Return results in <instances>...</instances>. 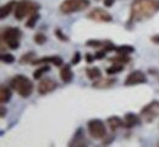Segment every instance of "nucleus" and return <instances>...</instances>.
I'll list each match as a JSON object with an SVG mask.
<instances>
[{"label":"nucleus","mask_w":159,"mask_h":147,"mask_svg":"<svg viewBox=\"0 0 159 147\" xmlns=\"http://www.w3.org/2000/svg\"><path fill=\"white\" fill-rule=\"evenodd\" d=\"M159 11V0H134L130 6V19L127 26L131 23L149 20Z\"/></svg>","instance_id":"f257e3e1"},{"label":"nucleus","mask_w":159,"mask_h":147,"mask_svg":"<svg viewBox=\"0 0 159 147\" xmlns=\"http://www.w3.org/2000/svg\"><path fill=\"white\" fill-rule=\"evenodd\" d=\"M10 87L19 94L22 98H27L32 94L34 86L32 80H30L25 75H16L11 79L10 81Z\"/></svg>","instance_id":"f03ea898"},{"label":"nucleus","mask_w":159,"mask_h":147,"mask_svg":"<svg viewBox=\"0 0 159 147\" xmlns=\"http://www.w3.org/2000/svg\"><path fill=\"white\" fill-rule=\"evenodd\" d=\"M40 9V5L36 1H31V0H21L16 4V7L14 10L15 14V19L16 20H23L27 16H31L32 14L38 12Z\"/></svg>","instance_id":"7ed1b4c3"},{"label":"nucleus","mask_w":159,"mask_h":147,"mask_svg":"<svg viewBox=\"0 0 159 147\" xmlns=\"http://www.w3.org/2000/svg\"><path fill=\"white\" fill-rule=\"evenodd\" d=\"M22 32L17 27H6L1 32V42L5 43L10 49L16 50L20 47V39Z\"/></svg>","instance_id":"20e7f679"},{"label":"nucleus","mask_w":159,"mask_h":147,"mask_svg":"<svg viewBox=\"0 0 159 147\" xmlns=\"http://www.w3.org/2000/svg\"><path fill=\"white\" fill-rule=\"evenodd\" d=\"M91 5L89 0H64L59 6V10L61 14L71 15L75 12L83 11L88 9Z\"/></svg>","instance_id":"39448f33"},{"label":"nucleus","mask_w":159,"mask_h":147,"mask_svg":"<svg viewBox=\"0 0 159 147\" xmlns=\"http://www.w3.org/2000/svg\"><path fill=\"white\" fill-rule=\"evenodd\" d=\"M159 117V101H153L148 104H146L139 112L141 122L149 124L154 122Z\"/></svg>","instance_id":"423d86ee"},{"label":"nucleus","mask_w":159,"mask_h":147,"mask_svg":"<svg viewBox=\"0 0 159 147\" xmlns=\"http://www.w3.org/2000/svg\"><path fill=\"white\" fill-rule=\"evenodd\" d=\"M88 127V132L91 135V137H93L94 140H102L107 136V127L103 120L100 119H92L88 122L87 124Z\"/></svg>","instance_id":"0eeeda50"},{"label":"nucleus","mask_w":159,"mask_h":147,"mask_svg":"<svg viewBox=\"0 0 159 147\" xmlns=\"http://www.w3.org/2000/svg\"><path fill=\"white\" fill-rule=\"evenodd\" d=\"M87 19L94 22H111L113 16L102 7H94L87 14Z\"/></svg>","instance_id":"6e6552de"},{"label":"nucleus","mask_w":159,"mask_h":147,"mask_svg":"<svg viewBox=\"0 0 159 147\" xmlns=\"http://www.w3.org/2000/svg\"><path fill=\"white\" fill-rule=\"evenodd\" d=\"M147 82V76L143 71L141 70H135L132 72H130L126 79H125V86H136V85L146 84Z\"/></svg>","instance_id":"1a4fd4ad"},{"label":"nucleus","mask_w":159,"mask_h":147,"mask_svg":"<svg viewBox=\"0 0 159 147\" xmlns=\"http://www.w3.org/2000/svg\"><path fill=\"white\" fill-rule=\"evenodd\" d=\"M57 87H58L57 81H54L50 77H45V79L40 80V82L38 84V86H37V92L39 93L40 96H45V94L55 91Z\"/></svg>","instance_id":"9d476101"},{"label":"nucleus","mask_w":159,"mask_h":147,"mask_svg":"<svg viewBox=\"0 0 159 147\" xmlns=\"http://www.w3.org/2000/svg\"><path fill=\"white\" fill-rule=\"evenodd\" d=\"M48 63L53 64L55 66H62L64 65V60L59 55H52V57H43V58H39V59H34L32 62L33 65H42V64Z\"/></svg>","instance_id":"9b49d317"},{"label":"nucleus","mask_w":159,"mask_h":147,"mask_svg":"<svg viewBox=\"0 0 159 147\" xmlns=\"http://www.w3.org/2000/svg\"><path fill=\"white\" fill-rule=\"evenodd\" d=\"M116 82H118V80L113 79V77H99V79L93 81L92 86L94 88H98V90H105V88L113 87Z\"/></svg>","instance_id":"f8f14e48"},{"label":"nucleus","mask_w":159,"mask_h":147,"mask_svg":"<svg viewBox=\"0 0 159 147\" xmlns=\"http://www.w3.org/2000/svg\"><path fill=\"white\" fill-rule=\"evenodd\" d=\"M139 115L135 114V113H126L124 117V127L126 129H131L134 126H136L137 124H139Z\"/></svg>","instance_id":"ddd939ff"},{"label":"nucleus","mask_w":159,"mask_h":147,"mask_svg":"<svg viewBox=\"0 0 159 147\" xmlns=\"http://www.w3.org/2000/svg\"><path fill=\"white\" fill-rule=\"evenodd\" d=\"M60 77L62 80V82H65V84H70L72 81L74 72H72V69H71L70 65H67V64L62 65V67L60 70Z\"/></svg>","instance_id":"4468645a"},{"label":"nucleus","mask_w":159,"mask_h":147,"mask_svg":"<svg viewBox=\"0 0 159 147\" xmlns=\"http://www.w3.org/2000/svg\"><path fill=\"white\" fill-rule=\"evenodd\" d=\"M16 4H17V2H16V0H11V1H9L7 4L2 5V6H1V10H0V19H1V20L6 19V17L11 14V11H14V10H15Z\"/></svg>","instance_id":"2eb2a0df"},{"label":"nucleus","mask_w":159,"mask_h":147,"mask_svg":"<svg viewBox=\"0 0 159 147\" xmlns=\"http://www.w3.org/2000/svg\"><path fill=\"white\" fill-rule=\"evenodd\" d=\"M107 123H108V125H109L110 130H111L113 132H115V131H118L119 129L124 127V119H121V118L116 117V115L108 118Z\"/></svg>","instance_id":"dca6fc26"},{"label":"nucleus","mask_w":159,"mask_h":147,"mask_svg":"<svg viewBox=\"0 0 159 147\" xmlns=\"http://www.w3.org/2000/svg\"><path fill=\"white\" fill-rule=\"evenodd\" d=\"M82 145H86V141H84V132H83V129L80 127V129H77V131L75 132L74 139H72V141L69 144V146H82Z\"/></svg>","instance_id":"f3484780"},{"label":"nucleus","mask_w":159,"mask_h":147,"mask_svg":"<svg viewBox=\"0 0 159 147\" xmlns=\"http://www.w3.org/2000/svg\"><path fill=\"white\" fill-rule=\"evenodd\" d=\"M10 88L6 86H1V88H0V102L2 104L10 102V99H11V90Z\"/></svg>","instance_id":"a211bd4d"},{"label":"nucleus","mask_w":159,"mask_h":147,"mask_svg":"<svg viewBox=\"0 0 159 147\" xmlns=\"http://www.w3.org/2000/svg\"><path fill=\"white\" fill-rule=\"evenodd\" d=\"M86 75L89 80L94 81V80L102 77V71L99 70V67H96V66L94 67H87L86 69Z\"/></svg>","instance_id":"6ab92c4d"},{"label":"nucleus","mask_w":159,"mask_h":147,"mask_svg":"<svg viewBox=\"0 0 159 147\" xmlns=\"http://www.w3.org/2000/svg\"><path fill=\"white\" fill-rule=\"evenodd\" d=\"M108 60L113 64H121V65H125V64L130 63V57L126 55V54H119L118 57L109 58Z\"/></svg>","instance_id":"aec40b11"},{"label":"nucleus","mask_w":159,"mask_h":147,"mask_svg":"<svg viewBox=\"0 0 159 147\" xmlns=\"http://www.w3.org/2000/svg\"><path fill=\"white\" fill-rule=\"evenodd\" d=\"M115 52L119 54L129 55V54L135 52V47H132V45H118V47H115Z\"/></svg>","instance_id":"412c9836"},{"label":"nucleus","mask_w":159,"mask_h":147,"mask_svg":"<svg viewBox=\"0 0 159 147\" xmlns=\"http://www.w3.org/2000/svg\"><path fill=\"white\" fill-rule=\"evenodd\" d=\"M49 70H50L49 65H43V66L39 67V69H36V71L33 72V79H36V80H40V79H43V75H44V74H47Z\"/></svg>","instance_id":"4be33fe9"},{"label":"nucleus","mask_w":159,"mask_h":147,"mask_svg":"<svg viewBox=\"0 0 159 147\" xmlns=\"http://www.w3.org/2000/svg\"><path fill=\"white\" fill-rule=\"evenodd\" d=\"M39 14L38 12H36V14H32L31 16H30V19L26 21V27H28V28H33V27H36V25H37V22L39 20Z\"/></svg>","instance_id":"5701e85b"},{"label":"nucleus","mask_w":159,"mask_h":147,"mask_svg":"<svg viewBox=\"0 0 159 147\" xmlns=\"http://www.w3.org/2000/svg\"><path fill=\"white\" fill-rule=\"evenodd\" d=\"M36 59V54L33 52H28L26 54H23L21 57L20 59V63L21 64H32V62Z\"/></svg>","instance_id":"b1692460"},{"label":"nucleus","mask_w":159,"mask_h":147,"mask_svg":"<svg viewBox=\"0 0 159 147\" xmlns=\"http://www.w3.org/2000/svg\"><path fill=\"white\" fill-rule=\"evenodd\" d=\"M122 69H124V65H121V64H113L110 67L107 69V74L108 75H115V74L121 72Z\"/></svg>","instance_id":"393cba45"},{"label":"nucleus","mask_w":159,"mask_h":147,"mask_svg":"<svg viewBox=\"0 0 159 147\" xmlns=\"http://www.w3.org/2000/svg\"><path fill=\"white\" fill-rule=\"evenodd\" d=\"M33 41H34L36 44H38V45H43L44 43L47 42V36L44 33H42V32H38V33L34 34Z\"/></svg>","instance_id":"a878e982"},{"label":"nucleus","mask_w":159,"mask_h":147,"mask_svg":"<svg viewBox=\"0 0 159 147\" xmlns=\"http://www.w3.org/2000/svg\"><path fill=\"white\" fill-rule=\"evenodd\" d=\"M1 62L2 63H6V64H12L15 62V57L12 55V54H9V53H6V54H1Z\"/></svg>","instance_id":"bb28decb"},{"label":"nucleus","mask_w":159,"mask_h":147,"mask_svg":"<svg viewBox=\"0 0 159 147\" xmlns=\"http://www.w3.org/2000/svg\"><path fill=\"white\" fill-rule=\"evenodd\" d=\"M54 33H55V36H57V37L59 38V39H60V41H61V42H67V41H69V38H67V36H65V34L62 33V31H61L60 28H57Z\"/></svg>","instance_id":"cd10ccee"},{"label":"nucleus","mask_w":159,"mask_h":147,"mask_svg":"<svg viewBox=\"0 0 159 147\" xmlns=\"http://www.w3.org/2000/svg\"><path fill=\"white\" fill-rule=\"evenodd\" d=\"M107 55V52L104 49H98L96 53H94V57H96V60H100V59H104Z\"/></svg>","instance_id":"c85d7f7f"},{"label":"nucleus","mask_w":159,"mask_h":147,"mask_svg":"<svg viewBox=\"0 0 159 147\" xmlns=\"http://www.w3.org/2000/svg\"><path fill=\"white\" fill-rule=\"evenodd\" d=\"M80 62H81V53H80V52H76V53L74 54V57H72L71 63H72V65H77Z\"/></svg>","instance_id":"c756f323"},{"label":"nucleus","mask_w":159,"mask_h":147,"mask_svg":"<svg viewBox=\"0 0 159 147\" xmlns=\"http://www.w3.org/2000/svg\"><path fill=\"white\" fill-rule=\"evenodd\" d=\"M84 58H86V62L88 64L93 63L94 60H96V57H94V54H91V53H87L86 55H84Z\"/></svg>","instance_id":"7c9ffc66"},{"label":"nucleus","mask_w":159,"mask_h":147,"mask_svg":"<svg viewBox=\"0 0 159 147\" xmlns=\"http://www.w3.org/2000/svg\"><path fill=\"white\" fill-rule=\"evenodd\" d=\"M103 2H104L105 7H111L115 4V0H103Z\"/></svg>","instance_id":"2f4dec72"},{"label":"nucleus","mask_w":159,"mask_h":147,"mask_svg":"<svg viewBox=\"0 0 159 147\" xmlns=\"http://www.w3.org/2000/svg\"><path fill=\"white\" fill-rule=\"evenodd\" d=\"M151 41H152L153 43H156V44H159V34L152 36V37H151Z\"/></svg>","instance_id":"473e14b6"},{"label":"nucleus","mask_w":159,"mask_h":147,"mask_svg":"<svg viewBox=\"0 0 159 147\" xmlns=\"http://www.w3.org/2000/svg\"><path fill=\"white\" fill-rule=\"evenodd\" d=\"M0 109H1V118H4L5 117V114H6V110H5V107H0Z\"/></svg>","instance_id":"72a5a7b5"}]
</instances>
